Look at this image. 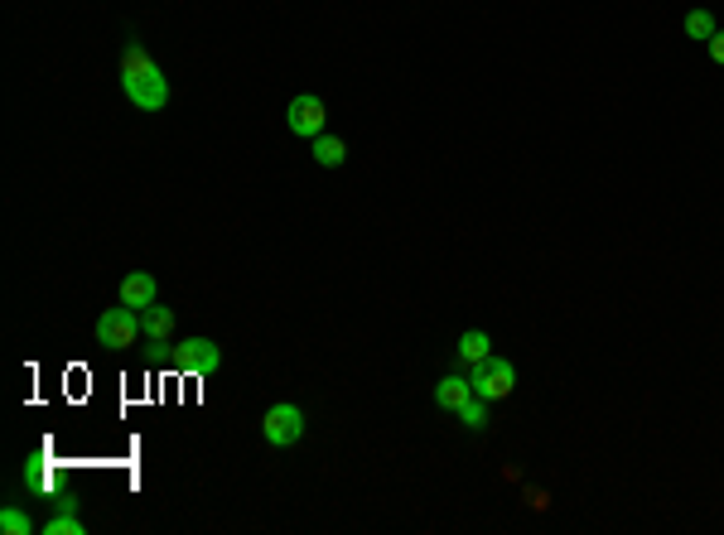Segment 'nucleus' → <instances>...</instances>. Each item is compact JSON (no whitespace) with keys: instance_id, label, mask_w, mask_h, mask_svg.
I'll use <instances>...</instances> for the list:
<instances>
[{"instance_id":"10","label":"nucleus","mask_w":724,"mask_h":535,"mask_svg":"<svg viewBox=\"0 0 724 535\" xmlns=\"http://www.w3.org/2000/svg\"><path fill=\"white\" fill-rule=\"evenodd\" d=\"M454 357H459L464 367H478V362H488V357H493V338H488L483 328H469V333L454 343Z\"/></svg>"},{"instance_id":"14","label":"nucleus","mask_w":724,"mask_h":535,"mask_svg":"<svg viewBox=\"0 0 724 535\" xmlns=\"http://www.w3.org/2000/svg\"><path fill=\"white\" fill-rule=\"evenodd\" d=\"M0 531H5V535H29V531H34V521H29L20 507H5V511H0Z\"/></svg>"},{"instance_id":"3","label":"nucleus","mask_w":724,"mask_h":535,"mask_svg":"<svg viewBox=\"0 0 724 535\" xmlns=\"http://www.w3.org/2000/svg\"><path fill=\"white\" fill-rule=\"evenodd\" d=\"M261 439L266 444H276V449H290V444H300L305 439V410L290 401L271 405L266 415H261Z\"/></svg>"},{"instance_id":"4","label":"nucleus","mask_w":724,"mask_h":535,"mask_svg":"<svg viewBox=\"0 0 724 535\" xmlns=\"http://www.w3.org/2000/svg\"><path fill=\"white\" fill-rule=\"evenodd\" d=\"M136 338H140V309H107L102 319H97V343L102 348H112V352H126V348H136Z\"/></svg>"},{"instance_id":"13","label":"nucleus","mask_w":724,"mask_h":535,"mask_svg":"<svg viewBox=\"0 0 724 535\" xmlns=\"http://www.w3.org/2000/svg\"><path fill=\"white\" fill-rule=\"evenodd\" d=\"M488 405H493V401H483V396H474V401H469L464 410H459V425H464V429H483V425H488Z\"/></svg>"},{"instance_id":"8","label":"nucleus","mask_w":724,"mask_h":535,"mask_svg":"<svg viewBox=\"0 0 724 535\" xmlns=\"http://www.w3.org/2000/svg\"><path fill=\"white\" fill-rule=\"evenodd\" d=\"M121 304H126V309H150V304H155V275L131 270V275L121 280Z\"/></svg>"},{"instance_id":"16","label":"nucleus","mask_w":724,"mask_h":535,"mask_svg":"<svg viewBox=\"0 0 724 535\" xmlns=\"http://www.w3.org/2000/svg\"><path fill=\"white\" fill-rule=\"evenodd\" d=\"M710 58L724 68V29H715V39H710Z\"/></svg>"},{"instance_id":"11","label":"nucleus","mask_w":724,"mask_h":535,"mask_svg":"<svg viewBox=\"0 0 724 535\" xmlns=\"http://www.w3.org/2000/svg\"><path fill=\"white\" fill-rule=\"evenodd\" d=\"M314 160L324 164V169H338V164L348 160V145L338 135H314Z\"/></svg>"},{"instance_id":"12","label":"nucleus","mask_w":724,"mask_h":535,"mask_svg":"<svg viewBox=\"0 0 724 535\" xmlns=\"http://www.w3.org/2000/svg\"><path fill=\"white\" fill-rule=\"evenodd\" d=\"M715 15H710V10H691V15H686V34H691V39H705V44H710V39H715Z\"/></svg>"},{"instance_id":"15","label":"nucleus","mask_w":724,"mask_h":535,"mask_svg":"<svg viewBox=\"0 0 724 535\" xmlns=\"http://www.w3.org/2000/svg\"><path fill=\"white\" fill-rule=\"evenodd\" d=\"M44 531H49V535H83V521H78V516H73V507H68L63 516H54Z\"/></svg>"},{"instance_id":"2","label":"nucleus","mask_w":724,"mask_h":535,"mask_svg":"<svg viewBox=\"0 0 724 535\" xmlns=\"http://www.w3.org/2000/svg\"><path fill=\"white\" fill-rule=\"evenodd\" d=\"M469 381H474V396L483 401H507L517 391V367L507 357H488V362L469 367Z\"/></svg>"},{"instance_id":"5","label":"nucleus","mask_w":724,"mask_h":535,"mask_svg":"<svg viewBox=\"0 0 724 535\" xmlns=\"http://www.w3.org/2000/svg\"><path fill=\"white\" fill-rule=\"evenodd\" d=\"M174 367H179V372L208 376L223 367V348H218L213 338H184V343L174 348Z\"/></svg>"},{"instance_id":"6","label":"nucleus","mask_w":724,"mask_h":535,"mask_svg":"<svg viewBox=\"0 0 724 535\" xmlns=\"http://www.w3.org/2000/svg\"><path fill=\"white\" fill-rule=\"evenodd\" d=\"M324 121H329V111H324V102H319V97H309V92H300V97L285 107V126L300 135V140L324 135Z\"/></svg>"},{"instance_id":"7","label":"nucleus","mask_w":724,"mask_h":535,"mask_svg":"<svg viewBox=\"0 0 724 535\" xmlns=\"http://www.w3.org/2000/svg\"><path fill=\"white\" fill-rule=\"evenodd\" d=\"M469 401H474V381H469V376H445V381L435 386V405H440V410H454V415H459Z\"/></svg>"},{"instance_id":"9","label":"nucleus","mask_w":724,"mask_h":535,"mask_svg":"<svg viewBox=\"0 0 724 535\" xmlns=\"http://www.w3.org/2000/svg\"><path fill=\"white\" fill-rule=\"evenodd\" d=\"M140 333L155 343V348H169V338H174V314L169 309H140Z\"/></svg>"},{"instance_id":"1","label":"nucleus","mask_w":724,"mask_h":535,"mask_svg":"<svg viewBox=\"0 0 724 535\" xmlns=\"http://www.w3.org/2000/svg\"><path fill=\"white\" fill-rule=\"evenodd\" d=\"M121 87H126V102L136 111H165L169 107L165 73H160V63L145 54L140 44H126V54H121Z\"/></svg>"}]
</instances>
